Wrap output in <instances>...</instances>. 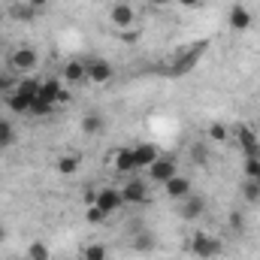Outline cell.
Masks as SVG:
<instances>
[{
  "label": "cell",
  "instance_id": "cell-1",
  "mask_svg": "<svg viewBox=\"0 0 260 260\" xmlns=\"http://www.w3.org/2000/svg\"><path fill=\"white\" fill-rule=\"evenodd\" d=\"M188 251L200 260H212L218 257L221 251H224V242L218 239V236H209V233H203V230H197L194 236H191V242H188Z\"/></svg>",
  "mask_w": 260,
  "mask_h": 260
},
{
  "label": "cell",
  "instance_id": "cell-2",
  "mask_svg": "<svg viewBox=\"0 0 260 260\" xmlns=\"http://www.w3.org/2000/svg\"><path fill=\"white\" fill-rule=\"evenodd\" d=\"M37 64H40V52L34 46H18V49L9 52V67L18 70V73H34Z\"/></svg>",
  "mask_w": 260,
  "mask_h": 260
},
{
  "label": "cell",
  "instance_id": "cell-3",
  "mask_svg": "<svg viewBox=\"0 0 260 260\" xmlns=\"http://www.w3.org/2000/svg\"><path fill=\"white\" fill-rule=\"evenodd\" d=\"M173 176H179V167H176L173 157H157V160L148 167V179H151L154 185H167Z\"/></svg>",
  "mask_w": 260,
  "mask_h": 260
},
{
  "label": "cell",
  "instance_id": "cell-4",
  "mask_svg": "<svg viewBox=\"0 0 260 260\" xmlns=\"http://www.w3.org/2000/svg\"><path fill=\"white\" fill-rule=\"evenodd\" d=\"M109 21H112V27H118V30H130V27L136 24V9L121 0V3H115V6L109 9Z\"/></svg>",
  "mask_w": 260,
  "mask_h": 260
},
{
  "label": "cell",
  "instance_id": "cell-5",
  "mask_svg": "<svg viewBox=\"0 0 260 260\" xmlns=\"http://www.w3.org/2000/svg\"><path fill=\"white\" fill-rule=\"evenodd\" d=\"M94 206H97L106 218H109V215H115V212L124 206L121 191H115V188H100V191H97V203H94Z\"/></svg>",
  "mask_w": 260,
  "mask_h": 260
},
{
  "label": "cell",
  "instance_id": "cell-6",
  "mask_svg": "<svg viewBox=\"0 0 260 260\" xmlns=\"http://www.w3.org/2000/svg\"><path fill=\"white\" fill-rule=\"evenodd\" d=\"M112 167H115V173H121V176H133L139 167H136V151L124 145V148H115L112 151Z\"/></svg>",
  "mask_w": 260,
  "mask_h": 260
},
{
  "label": "cell",
  "instance_id": "cell-7",
  "mask_svg": "<svg viewBox=\"0 0 260 260\" xmlns=\"http://www.w3.org/2000/svg\"><path fill=\"white\" fill-rule=\"evenodd\" d=\"M88 64V82H94V85H106V82H112V76H115V70L109 61H103V58H91V61H85Z\"/></svg>",
  "mask_w": 260,
  "mask_h": 260
},
{
  "label": "cell",
  "instance_id": "cell-8",
  "mask_svg": "<svg viewBox=\"0 0 260 260\" xmlns=\"http://www.w3.org/2000/svg\"><path fill=\"white\" fill-rule=\"evenodd\" d=\"M121 200H124V206H142L145 200H148V185L145 182H139V179H130L127 185L121 188Z\"/></svg>",
  "mask_w": 260,
  "mask_h": 260
},
{
  "label": "cell",
  "instance_id": "cell-9",
  "mask_svg": "<svg viewBox=\"0 0 260 260\" xmlns=\"http://www.w3.org/2000/svg\"><path fill=\"white\" fill-rule=\"evenodd\" d=\"M40 97L49 100V103H55V106L70 100V94L64 91V82H58V79H43V85H40Z\"/></svg>",
  "mask_w": 260,
  "mask_h": 260
},
{
  "label": "cell",
  "instance_id": "cell-10",
  "mask_svg": "<svg viewBox=\"0 0 260 260\" xmlns=\"http://www.w3.org/2000/svg\"><path fill=\"white\" fill-rule=\"evenodd\" d=\"M236 139H239V148L245 157H260V139L251 127H245V124L236 127Z\"/></svg>",
  "mask_w": 260,
  "mask_h": 260
},
{
  "label": "cell",
  "instance_id": "cell-11",
  "mask_svg": "<svg viewBox=\"0 0 260 260\" xmlns=\"http://www.w3.org/2000/svg\"><path fill=\"white\" fill-rule=\"evenodd\" d=\"M61 82H64V85H85V82H88V64L79 61V58L67 61L64 64V79H61Z\"/></svg>",
  "mask_w": 260,
  "mask_h": 260
},
{
  "label": "cell",
  "instance_id": "cell-12",
  "mask_svg": "<svg viewBox=\"0 0 260 260\" xmlns=\"http://www.w3.org/2000/svg\"><path fill=\"white\" fill-rule=\"evenodd\" d=\"M179 215L185 218V221H197V218H203L206 215V200L203 197H185L182 203H179Z\"/></svg>",
  "mask_w": 260,
  "mask_h": 260
},
{
  "label": "cell",
  "instance_id": "cell-13",
  "mask_svg": "<svg viewBox=\"0 0 260 260\" xmlns=\"http://www.w3.org/2000/svg\"><path fill=\"white\" fill-rule=\"evenodd\" d=\"M154 248H157V236H154V233L136 230V233L130 236V251H136V254H151Z\"/></svg>",
  "mask_w": 260,
  "mask_h": 260
},
{
  "label": "cell",
  "instance_id": "cell-14",
  "mask_svg": "<svg viewBox=\"0 0 260 260\" xmlns=\"http://www.w3.org/2000/svg\"><path fill=\"white\" fill-rule=\"evenodd\" d=\"M230 30H236V34H242V30H248L251 24H254V18H251V9H245L242 3H236L233 9H230Z\"/></svg>",
  "mask_w": 260,
  "mask_h": 260
},
{
  "label": "cell",
  "instance_id": "cell-15",
  "mask_svg": "<svg viewBox=\"0 0 260 260\" xmlns=\"http://www.w3.org/2000/svg\"><path fill=\"white\" fill-rule=\"evenodd\" d=\"M164 191L170 200H185V197H191V179H185V176H173L167 185H164Z\"/></svg>",
  "mask_w": 260,
  "mask_h": 260
},
{
  "label": "cell",
  "instance_id": "cell-16",
  "mask_svg": "<svg viewBox=\"0 0 260 260\" xmlns=\"http://www.w3.org/2000/svg\"><path fill=\"white\" fill-rule=\"evenodd\" d=\"M30 103H34V97H27L21 91H9L6 94V106H9L12 115H30Z\"/></svg>",
  "mask_w": 260,
  "mask_h": 260
},
{
  "label": "cell",
  "instance_id": "cell-17",
  "mask_svg": "<svg viewBox=\"0 0 260 260\" xmlns=\"http://www.w3.org/2000/svg\"><path fill=\"white\" fill-rule=\"evenodd\" d=\"M133 151H136V167L142 170H148L157 157H160V151H157V145H151V142H142V145H133Z\"/></svg>",
  "mask_w": 260,
  "mask_h": 260
},
{
  "label": "cell",
  "instance_id": "cell-18",
  "mask_svg": "<svg viewBox=\"0 0 260 260\" xmlns=\"http://www.w3.org/2000/svg\"><path fill=\"white\" fill-rule=\"evenodd\" d=\"M37 15H40V12H37L27 0H24V3H12V6H9V18H12V21H21V24L34 21Z\"/></svg>",
  "mask_w": 260,
  "mask_h": 260
},
{
  "label": "cell",
  "instance_id": "cell-19",
  "mask_svg": "<svg viewBox=\"0 0 260 260\" xmlns=\"http://www.w3.org/2000/svg\"><path fill=\"white\" fill-rule=\"evenodd\" d=\"M79 167H82V157H79V154H61V157H58V164H55L58 176H76V173H79Z\"/></svg>",
  "mask_w": 260,
  "mask_h": 260
},
{
  "label": "cell",
  "instance_id": "cell-20",
  "mask_svg": "<svg viewBox=\"0 0 260 260\" xmlns=\"http://www.w3.org/2000/svg\"><path fill=\"white\" fill-rule=\"evenodd\" d=\"M103 130H106V118H103V115L88 112V115L82 118V133H85V136H97V133H103Z\"/></svg>",
  "mask_w": 260,
  "mask_h": 260
},
{
  "label": "cell",
  "instance_id": "cell-21",
  "mask_svg": "<svg viewBox=\"0 0 260 260\" xmlns=\"http://www.w3.org/2000/svg\"><path fill=\"white\" fill-rule=\"evenodd\" d=\"M82 260H109V248L103 242H88L82 248Z\"/></svg>",
  "mask_w": 260,
  "mask_h": 260
},
{
  "label": "cell",
  "instance_id": "cell-22",
  "mask_svg": "<svg viewBox=\"0 0 260 260\" xmlns=\"http://www.w3.org/2000/svg\"><path fill=\"white\" fill-rule=\"evenodd\" d=\"M40 85H43V79H34V76H24L18 85H15V91H21V94H27V97H40Z\"/></svg>",
  "mask_w": 260,
  "mask_h": 260
},
{
  "label": "cell",
  "instance_id": "cell-23",
  "mask_svg": "<svg viewBox=\"0 0 260 260\" xmlns=\"http://www.w3.org/2000/svg\"><path fill=\"white\" fill-rule=\"evenodd\" d=\"M55 112V103H49V100H43V97H34V103H30V115L34 118H46V115H52Z\"/></svg>",
  "mask_w": 260,
  "mask_h": 260
},
{
  "label": "cell",
  "instance_id": "cell-24",
  "mask_svg": "<svg viewBox=\"0 0 260 260\" xmlns=\"http://www.w3.org/2000/svg\"><path fill=\"white\" fill-rule=\"evenodd\" d=\"M242 200H245V203H260V182L245 179V182H242Z\"/></svg>",
  "mask_w": 260,
  "mask_h": 260
},
{
  "label": "cell",
  "instance_id": "cell-25",
  "mask_svg": "<svg viewBox=\"0 0 260 260\" xmlns=\"http://www.w3.org/2000/svg\"><path fill=\"white\" fill-rule=\"evenodd\" d=\"M49 245L46 242H30L27 245V260H49Z\"/></svg>",
  "mask_w": 260,
  "mask_h": 260
},
{
  "label": "cell",
  "instance_id": "cell-26",
  "mask_svg": "<svg viewBox=\"0 0 260 260\" xmlns=\"http://www.w3.org/2000/svg\"><path fill=\"white\" fill-rule=\"evenodd\" d=\"M242 176L260 182V157H245V164H242Z\"/></svg>",
  "mask_w": 260,
  "mask_h": 260
},
{
  "label": "cell",
  "instance_id": "cell-27",
  "mask_svg": "<svg viewBox=\"0 0 260 260\" xmlns=\"http://www.w3.org/2000/svg\"><path fill=\"white\" fill-rule=\"evenodd\" d=\"M12 142H15V130L6 118H0V148H9Z\"/></svg>",
  "mask_w": 260,
  "mask_h": 260
},
{
  "label": "cell",
  "instance_id": "cell-28",
  "mask_svg": "<svg viewBox=\"0 0 260 260\" xmlns=\"http://www.w3.org/2000/svg\"><path fill=\"white\" fill-rule=\"evenodd\" d=\"M209 139H215V142H227V127H224L221 121L209 124Z\"/></svg>",
  "mask_w": 260,
  "mask_h": 260
},
{
  "label": "cell",
  "instance_id": "cell-29",
  "mask_svg": "<svg viewBox=\"0 0 260 260\" xmlns=\"http://www.w3.org/2000/svg\"><path fill=\"white\" fill-rule=\"evenodd\" d=\"M227 224H230V230H233V233H242V227H245V218H242V212H230Z\"/></svg>",
  "mask_w": 260,
  "mask_h": 260
},
{
  "label": "cell",
  "instance_id": "cell-30",
  "mask_svg": "<svg viewBox=\"0 0 260 260\" xmlns=\"http://www.w3.org/2000/svg\"><path fill=\"white\" fill-rule=\"evenodd\" d=\"M191 160H194V164H200V167H206V160H209V157H206V148H203L200 142H194V145H191Z\"/></svg>",
  "mask_w": 260,
  "mask_h": 260
},
{
  "label": "cell",
  "instance_id": "cell-31",
  "mask_svg": "<svg viewBox=\"0 0 260 260\" xmlns=\"http://www.w3.org/2000/svg\"><path fill=\"white\" fill-rule=\"evenodd\" d=\"M118 40H121V43H127V46H133V43H139V30H136V27L121 30V34H118Z\"/></svg>",
  "mask_w": 260,
  "mask_h": 260
},
{
  "label": "cell",
  "instance_id": "cell-32",
  "mask_svg": "<svg viewBox=\"0 0 260 260\" xmlns=\"http://www.w3.org/2000/svg\"><path fill=\"white\" fill-rule=\"evenodd\" d=\"M85 215H88V221H91V224H100V221H106V215H103L97 206H88V212H85Z\"/></svg>",
  "mask_w": 260,
  "mask_h": 260
},
{
  "label": "cell",
  "instance_id": "cell-33",
  "mask_svg": "<svg viewBox=\"0 0 260 260\" xmlns=\"http://www.w3.org/2000/svg\"><path fill=\"white\" fill-rule=\"evenodd\" d=\"M82 200H85V209H88V206H94V203H97V191H91V188H88V191L82 194Z\"/></svg>",
  "mask_w": 260,
  "mask_h": 260
},
{
  "label": "cell",
  "instance_id": "cell-34",
  "mask_svg": "<svg viewBox=\"0 0 260 260\" xmlns=\"http://www.w3.org/2000/svg\"><path fill=\"white\" fill-rule=\"evenodd\" d=\"M176 3H179V6H185V9H194V6L203 3V0H176Z\"/></svg>",
  "mask_w": 260,
  "mask_h": 260
},
{
  "label": "cell",
  "instance_id": "cell-35",
  "mask_svg": "<svg viewBox=\"0 0 260 260\" xmlns=\"http://www.w3.org/2000/svg\"><path fill=\"white\" fill-rule=\"evenodd\" d=\"M3 91H9V76L0 73V94H3Z\"/></svg>",
  "mask_w": 260,
  "mask_h": 260
},
{
  "label": "cell",
  "instance_id": "cell-36",
  "mask_svg": "<svg viewBox=\"0 0 260 260\" xmlns=\"http://www.w3.org/2000/svg\"><path fill=\"white\" fill-rule=\"evenodd\" d=\"M27 3H30V6H34V9H37V12H40V9H43V6H46V3H49V0H27Z\"/></svg>",
  "mask_w": 260,
  "mask_h": 260
},
{
  "label": "cell",
  "instance_id": "cell-37",
  "mask_svg": "<svg viewBox=\"0 0 260 260\" xmlns=\"http://www.w3.org/2000/svg\"><path fill=\"white\" fill-rule=\"evenodd\" d=\"M154 6H167V3H176V0H151Z\"/></svg>",
  "mask_w": 260,
  "mask_h": 260
},
{
  "label": "cell",
  "instance_id": "cell-38",
  "mask_svg": "<svg viewBox=\"0 0 260 260\" xmlns=\"http://www.w3.org/2000/svg\"><path fill=\"white\" fill-rule=\"evenodd\" d=\"M3 239H6V227L0 224V242H3Z\"/></svg>",
  "mask_w": 260,
  "mask_h": 260
}]
</instances>
